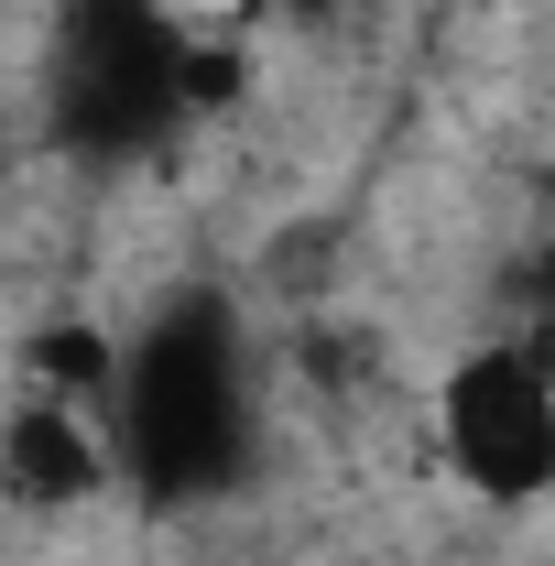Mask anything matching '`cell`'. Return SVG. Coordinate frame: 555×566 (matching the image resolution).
<instances>
[{
	"mask_svg": "<svg viewBox=\"0 0 555 566\" xmlns=\"http://www.w3.org/2000/svg\"><path fill=\"white\" fill-rule=\"evenodd\" d=\"M109 469L132 480L153 512L218 501L251 469V338L229 294H175L109 381Z\"/></svg>",
	"mask_w": 555,
	"mask_h": 566,
	"instance_id": "cell-1",
	"label": "cell"
},
{
	"mask_svg": "<svg viewBox=\"0 0 555 566\" xmlns=\"http://www.w3.org/2000/svg\"><path fill=\"white\" fill-rule=\"evenodd\" d=\"M436 447L447 469L469 480V501H545L555 480V381H545V349L534 338H480V349L447 359L436 381Z\"/></svg>",
	"mask_w": 555,
	"mask_h": 566,
	"instance_id": "cell-2",
	"label": "cell"
},
{
	"mask_svg": "<svg viewBox=\"0 0 555 566\" xmlns=\"http://www.w3.org/2000/svg\"><path fill=\"white\" fill-rule=\"evenodd\" d=\"M121 480L109 469V424L76 415V403H44V392H22L11 424H0V491L22 501V512H76V501H98Z\"/></svg>",
	"mask_w": 555,
	"mask_h": 566,
	"instance_id": "cell-3",
	"label": "cell"
},
{
	"mask_svg": "<svg viewBox=\"0 0 555 566\" xmlns=\"http://www.w3.org/2000/svg\"><path fill=\"white\" fill-rule=\"evenodd\" d=\"M22 381L44 403H76V415H109V381H121V338L87 327V316H55L22 338Z\"/></svg>",
	"mask_w": 555,
	"mask_h": 566,
	"instance_id": "cell-4",
	"label": "cell"
},
{
	"mask_svg": "<svg viewBox=\"0 0 555 566\" xmlns=\"http://www.w3.org/2000/svg\"><path fill=\"white\" fill-rule=\"evenodd\" d=\"M348 11H381V0H348Z\"/></svg>",
	"mask_w": 555,
	"mask_h": 566,
	"instance_id": "cell-5",
	"label": "cell"
}]
</instances>
